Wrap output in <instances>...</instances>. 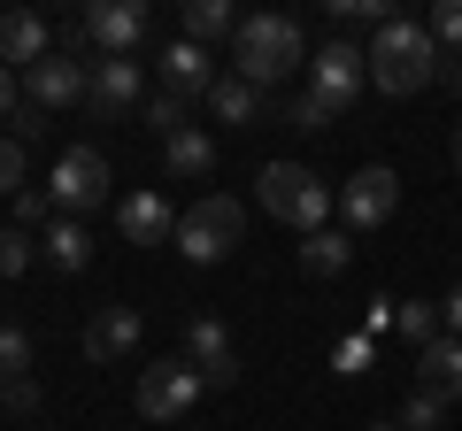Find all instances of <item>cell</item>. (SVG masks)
I'll return each instance as SVG.
<instances>
[{"label": "cell", "mask_w": 462, "mask_h": 431, "mask_svg": "<svg viewBox=\"0 0 462 431\" xmlns=\"http://www.w3.org/2000/svg\"><path fill=\"white\" fill-rule=\"evenodd\" d=\"M47 23H39L32 16V8H8V16H0V69H8V62H16V69H39V62H47Z\"/></svg>", "instance_id": "16"}, {"label": "cell", "mask_w": 462, "mask_h": 431, "mask_svg": "<svg viewBox=\"0 0 462 431\" xmlns=\"http://www.w3.org/2000/svg\"><path fill=\"white\" fill-rule=\"evenodd\" d=\"M370 431H401V424H370Z\"/></svg>", "instance_id": "41"}, {"label": "cell", "mask_w": 462, "mask_h": 431, "mask_svg": "<svg viewBox=\"0 0 462 431\" xmlns=\"http://www.w3.org/2000/svg\"><path fill=\"white\" fill-rule=\"evenodd\" d=\"M439 316H447V339H462V285H455V293L439 300Z\"/></svg>", "instance_id": "36"}, {"label": "cell", "mask_w": 462, "mask_h": 431, "mask_svg": "<svg viewBox=\"0 0 462 431\" xmlns=\"http://www.w3.org/2000/svg\"><path fill=\"white\" fill-rule=\"evenodd\" d=\"M324 124H331V108H324V100H316V93H300V100H285V132H300V139H316V132H324Z\"/></svg>", "instance_id": "30"}, {"label": "cell", "mask_w": 462, "mask_h": 431, "mask_svg": "<svg viewBox=\"0 0 462 431\" xmlns=\"http://www.w3.org/2000/svg\"><path fill=\"white\" fill-rule=\"evenodd\" d=\"M23 185H32V147H23V139H0V193L16 200Z\"/></svg>", "instance_id": "26"}, {"label": "cell", "mask_w": 462, "mask_h": 431, "mask_svg": "<svg viewBox=\"0 0 462 431\" xmlns=\"http://www.w3.org/2000/svg\"><path fill=\"white\" fill-rule=\"evenodd\" d=\"M331 23H393V8H385V0H331Z\"/></svg>", "instance_id": "32"}, {"label": "cell", "mask_w": 462, "mask_h": 431, "mask_svg": "<svg viewBox=\"0 0 462 431\" xmlns=\"http://www.w3.org/2000/svg\"><path fill=\"white\" fill-rule=\"evenodd\" d=\"M0 408H8V378H0Z\"/></svg>", "instance_id": "40"}, {"label": "cell", "mask_w": 462, "mask_h": 431, "mask_svg": "<svg viewBox=\"0 0 462 431\" xmlns=\"http://www.w3.org/2000/svg\"><path fill=\"white\" fill-rule=\"evenodd\" d=\"M300 62H309V39H300L293 16H247L239 39H231V78H247L254 93H270L278 78H293Z\"/></svg>", "instance_id": "1"}, {"label": "cell", "mask_w": 462, "mask_h": 431, "mask_svg": "<svg viewBox=\"0 0 462 431\" xmlns=\"http://www.w3.org/2000/svg\"><path fill=\"white\" fill-rule=\"evenodd\" d=\"M139 332H147V316L139 308H100L93 324H85V362H132L139 354Z\"/></svg>", "instance_id": "13"}, {"label": "cell", "mask_w": 462, "mask_h": 431, "mask_svg": "<svg viewBox=\"0 0 462 431\" xmlns=\"http://www.w3.org/2000/svg\"><path fill=\"white\" fill-rule=\"evenodd\" d=\"M200 393H208V385H200V370L185 362V354H162V362H147L139 370V416H147V424H185V416L200 408Z\"/></svg>", "instance_id": "5"}, {"label": "cell", "mask_w": 462, "mask_h": 431, "mask_svg": "<svg viewBox=\"0 0 462 431\" xmlns=\"http://www.w3.org/2000/svg\"><path fill=\"white\" fill-rule=\"evenodd\" d=\"M393 208H401V178L393 170H355V178L339 185V216L355 224V232H378Z\"/></svg>", "instance_id": "9"}, {"label": "cell", "mask_w": 462, "mask_h": 431, "mask_svg": "<svg viewBox=\"0 0 462 431\" xmlns=\"http://www.w3.org/2000/svg\"><path fill=\"white\" fill-rule=\"evenodd\" d=\"M370 85V47H355V39H324V54H309V93L324 100L331 116H346L355 100H363Z\"/></svg>", "instance_id": "6"}, {"label": "cell", "mask_w": 462, "mask_h": 431, "mask_svg": "<svg viewBox=\"0 0 462 431\" xmlns=\"http://www.w3.org/2000/svg\"><path fill=\"white\" fill-rule=\"evenodd\" d=\"M447 424V400L439 393H409L401 400V431H439Z\"/></svg>", "instance_id": "29"}, {"label": "cell", "mask_w": 462, "mask_h": 431, "mask_svg": "<svg viewBox=\"0 0 462 431\" xmlns=\"http://www.w3.org/2000/svg\"><path fill=\"white\" fill-rule=\"evenodd\" d=\"M85 100H93V116H108V124L139 116V54H108V62H93Z\"/></svg>", "instance_id": "11"}, {"label": "cell", "mask_w": 462, "mask_h": 431, "mask_svg": "<svg viewBox=\"0 0 462 431\" xmlns=\"http://www.w3.org/2000/svg\"><path fill=\"white\" fill-rule=\"evenodd\" d=\"M85 85H93V69H85L78 54H47L39 69H23V93H32L39 116H47V108H69V100H85Z\"/></svg>", "instance_id": "12"}, {"label": "cell", "mask_w": 462, "mask_h": 431, "mask_svg": "<svg viewBox=\"0 0 462 431\" xmlns=\"http://www.w3.org/2000/svg\"><path fill=\"white\" fill-rule=\"evenodd\" d=\"M370 362H378V339H370V332H355V339H339V347H331V370H339V378H363Z\"/></svg>", "instance_id": "28"}, {"label": "cell", "mask_w": 462, "mask_h": 431, "mask_svg": "<svg viewBox=\"0 0 462 431\" xmlns=\"http://www.w3.org/2000/svg\"><path fill=\"white\" fill-rule=\"evenodd\" d=\"M23 370H32V332L0 324V378H23Z\"/></svg>", "instance_id": "31"}, {"label": "cell", "mask_w": 462, "mask_h": 431, "mask_svg": "<svg viewBox=\"0 0 462 431\" xmlns=\"http://www.w3.org/2000/svg\"><path fill=\"white\" fill-rule=\"evenodd\" d=\"M393 316H401V300H385V293H378V300H370V316H363V332H370V339H385V332H393Z\"/></svg>", "instance_id": "34"}, {"label": "cell", "mask_w": 462, "mask_h": 431, "mask_svg": "<svg viewBox=\"0 0 462 431\" xmlns=\"http://www.w3.org/2000/svg\"><path fill=\"white\" fill-rule=\"evenodd\" d=\"M346 262H355V247H346L339 232H309L300 239V270H309V278H339Z\"/></svg>", "instance_id": "23"}, {"label": "cell", "mask_w": 462, "mask_h": 431, "mask_svg": "<svg viewBox=\"0 0 462 431\" xmlns=\"http://www.w3.org/2000/svg\"><path fill=\"white\" fill-rule=\"evenodd\" d=\"M139 124H147L154 139H178V132H185V100H178V93H154L147 108H139Z\"/></svg>", "instance_id": "24"}, {"label": "cell", "mask_w": 462, "mask_h": 431, "mask_svg": "<svg viewBox=\"0 0 462 431\" xmlns=\"http://www.w3.org/2000/svg\"><path fill=\"white\" fill-rule=\"evenodd\" d=\"M254 185H263V216L293 224L300 239H309V232H324L331 200H339V193H331V185L316 178L309 162H263V178H254Z\"/></svg>", "instance_id": "3"}, {"label": "cell", "mask_w": 462, "mask_h": 431, "mask_svg": "<svg viewBox=\"0 0 462 431\" xmlns=\"http://www.w3.org/2000/svg\"><path fill=\"white\" fill-rule=\"evenodd\" d=\"M447 162H455V178H462V124H455V147H447Z\"/></svg>", "instance_id": "39"}, {"label": "cell", "mask_w": 462, "mask_h": 431, "mask_svg": "<svg viewBox=\"0 0 462 431\" xmlns=\"http://www.w3.org/2000/svg\"><path fill=\"white\" fill-rule=\"evenodd\" d=\"M8 408L32 416V408H39V385H32V378H8Z\"/></svg>", "instance_id": "35"}, {"label": "cell", "mask_w": 462, "mask_h": 431, "mask_svg": "<svg viewBox=\"0 0 462 431\" xmlns=\"http://www.w3.org/2000/svg\"><path fill=\"white\" fill-rule=\"evenodd\" d=\"M185 362L200 370L208 393H231V385H239V354H231V332L216 324V316H193V332H185Z\"/></svg>", "instance_id": "10"}, {"label": "cell", "mask_w": 462, "mask_h": 431, "mask_svg": "<svg viewBox=\"0 0 462 431\" xmlns=\"http://www.w3.org/2000/svg\"><path fill=\"white\" fill-rule=\"evenodd\" d=\"M208 108H216V124H263L270 116V93H254L247 78H216Z\"/></svg>", "instance_id": "21"}, {"label": "cell", "mask_w": 462, "mask_h": 431, "mask_svg": "<svg viewBox=\"0 0 462 431\" xmlns=\"http://www.w3.org/2000/svg\"><path fill=\"white\" fill-rule=\"evenodd\" d=\"M439 78H447V93H462V54H439Z\"/></svg>", "instance_id": "38"}, {"label": "cell", "mask_w": 462, "mask_h": 431, "mask_svg": "<svg viewBox=\"0 0 462 431\" xmlns=\"http://www.w3.org/2000/svg\"><path fill=\"white\" fill-rule=\"evenodd\" d=\"M439 78V47H431V32L424 23H385L378 39H370V85H378L385 100H409V93H424V85Z\"/></svg>", "instance_id": "2"}, {"label": "cell", "mask_w": 462, "mask_h": 431, "mask_svg": "<svg viewBox=\"0 0 462 431\" xmlns=\"http://www.w3.org/2000/svg\"><path fill=\"white\" fill-rule=\"evenodd\" d=\"M39 254H47L54 270H69V278H78V270L93 262V232H85L78 216H54V224H47V239H39Z\"/></svg>", "instance_id": "19"}, {"label": "cell", "mask_w": 462, "mask_h": 431, "mask_svg": "<svg viewBox=\"0 0 462 431\" xmlns=\"http://www.w3.org/2000/svg\"><path fill=\"white\" fill-rule=\"evenodd\" d=\"M32 254H39V239L23 232V224H8V232H0V278H23V270H32Z\"/></svg>", "instance_id": "27"}, {"label": "cell", "mask_w": 462, "mask_h": 431, "mask_svg": "<svg viewBox=\"0 0 462 431\" xmlns=\"http://www.w3.org/2000/svg\"><path fill=\"white\" fill-rule=\"evenodd\" d=\"M424 32H431L439 54H462V0H439V8L424 16Z\"/></svg>", "instance_id": "25"}, {"label": "cell", "mask_w": 462, "mask_h": 431, "mask_svg": "<svg viewBox=\"0 0 462 431\" xmlns=\"http://www.w3.org/2000/svg\"><path fill=\"white\" fill-rule=\"evenodd\" d=\"M393 339H409L416 354H424L431 339H447V316H439V300H401V316H393Z\"/></svg>", "instance_id": "22"}, {"label": "cell", "mask_w": 462, "mask_h": 431, "mask_svg": "<svg viewBox=\"0 0 462 431\" xmlns=\"http://www.w3.org/2000/svg\"><path fill=\"white\" fill-rule=\"evenodd\" d=\"M239 239H247V208H239L231 193H208V200H193V208L178 216V254H185V262H200V270L224 262Z\"/></svg>", "instance_id": "4"}, {"label": "cell", "mask_w": 462, "mask_h": 431, "mask_svg": "<svg viewBox=\"0 0 462 431\" xmlns=\"http://www.w3.org/2000/svg\"><path fill=\"white\" fill-rule=\"evenodd\" d=\"M162 93H178L185 108H193V100H208L216 93V62H208V47H193V39H178V47H162Z\"/></svg>", "instance_id": "14"}, {"label": "cell", "mask_w": 462, "mask_h": 431, "mask_svg": "<svg viewBox=\"0 0 462 431\" xmlns=\"http://www.w3.org/2000/svg\"><path fill=\"white\" fill-rule=\"evenodd\" d=\"M116 224H124L132 247H162V239H178V216H170L162 193H132L124 208H116Z\"/></svg>", "instance_id": "15"}, {"label": "cell", "mask_w": 462, "mask_h": 431, "mask_svg": "<svg viewBox=\"0 0 462 431\" xmlns=\"http://www.w3.org/2000/svg\"><path fill=\"white\" fill-rule=\"evenodd\" d=\"M47 200H54V216H85V208H100V200H108V154H100V147H69L62 162H54Z\"/></svg>", "instance_id": "7"}, {"label": "cell", "mask_w": 462, "mask_h": 431, "mask_svg": "<svg viewBox=\"0 0 462 431\" xmlns=\"http://www.w3.org/2000/svg\"><path fill=\"white\" fill-rule=\"evenodd\" d=\"M78 32L100 47V62H108V54H139L147 47V0H93L78 16Z\"/></svg>", "instance_id": "8"}, {"label": "cell", "mask_w": 462, "mask_h": 431, "mask_svg": "<svg viewBox=\"0 0 462 431\" xmlns=\"http://www.w3.org/2000/svg\"><path fill=\"white\" fill-rule=\"evenodd\" d=\"M16 116V69H0V124Z\"/></svg>", "instance_id": "37"}, {"label": "cell", "mask_w": 462, "mask_h": 431, "mask_svg": "<svg viewBox=\"0 0 462 431\" xmlns=\"http://www.w3.org/2000/svg\"><path fill=\"white\" fill-rule=\"evenodd\" d=\"M16 224H23V232H32V224H54V200L23 185V193H16Z\"/></svg>", "instance_id": "33"}, {"label": "cell", "mask_w": 462, "mask_h": 431, "mask_svg": "<svg viewBox=\"0 0 462 431\" xmlns=\"http://www.w3.org/2000/svg\"><path fill=\"white\" fill-rule=\"evenodd\" d=\"M162 170L170 178H208L216 170V139L200 132V124H185L178 139H162Z\"/></svg>", "instance_id": "20"}, {"label": "cell", "mask_w": 462, "mask_h": 431, "mask_svg": "<svg viewBox=\"0 0 462 431\" xmlns=\"http://www.w3.org/2000/svg\"><path fill=\"white\" fill-rule=\"evenodd\" d=\"M416 393L462 400V339H431V347L416 354Z\"/></svg>", "instance_id": "17"}, {"label": "cell", "mask_w": 462, "mask_h": 431, "mask_svg": "<svg viewBox=\"0 0 462 431\" xmlns=\"http://www.w3.org/2000/svg\"><path fill=\"white\" fill-rule=\"evenodd\" d=\"M185 39H193V47H216V39H239V8H231V0H185Z\"/></svg>", "instance_id": "18"}]
</instances>
